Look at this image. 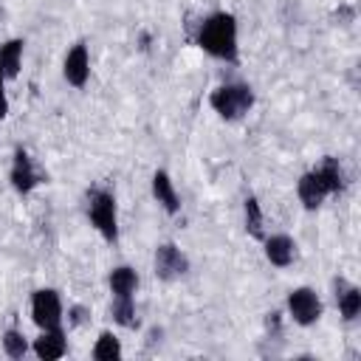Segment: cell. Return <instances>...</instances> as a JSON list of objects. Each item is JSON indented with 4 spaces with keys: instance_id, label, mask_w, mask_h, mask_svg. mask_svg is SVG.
Listing matches in <instances>:
<instances>
[{
    "instance_id": "22",
    "label": "cell",
    "mask_w": 361,
    "mask_h": 361,
    "mask_svg": "<svg viewBox=\"0 0 361 361\" xmlns=\"http://www.w3.org/2000/svg\"><path fill=\"white\" fill-rule=\"evenodd\" d=\"M8 116V99H6V73L0 68V121Z\"/></svg>"
},
{
    "instance_id": "20",
    "label": "cell",
    "mask_w": 361,
    "mask_h": 361,
    "mask_svg": "<svg viewBox=\"0 0 361 361\" xmlns=\"http://www.w3.org/2000/svg\"><path fill=\"white\" fill-rule=\"evenodd\" d=\"M3 350L8 358H23L28 353V338L20 330H6L3 333Z\"/></svg>"
},
{
    "instance_id": "17",
    "label": "cell",
    "mask_w": 361,
    "mask_h": 361,
    "mask_svg": "<svg viewBox=\"0 0 361 361\" xmlns=\"http://www.w3.org/2000/svg\"><path fill=\"white\" fill-rule=\"evenodd\" d=\"M110 316L121 327H138V310L133 296H113L110 302Z\"/></svg>"
},
{
    "instance_id": "16",
    "label": "cell",
    "mask_w": 361,
    "mask_h": 361,
    "mask_svg": "<svg viewBox=\"0 0 361 361\" xmlns=\"http://www.w3.org/2000/svg\"><path fill=\"white\" fill-rule=\"evenodd\" d=\"M313 169L319 172V178H322V180H324V186L330 189V195H336V192H341V189H344V169H341L338 158L327 155V158H322Z\"/></svg>"
},
{
    "instance_id": "13",
    "label": "cell",
    "mask_w": 361,
    "mask_h": 361,
    "mask_svg": "<svg viewBox=\"0 0 361 361\" xmlns=\"http://www.w3.org/2000/svg\"><path fill=\"white\" fill-rule=\"evenodd\" d=\"M336 302H338V313L347 322H355L361 316V288L347 285V282H336Z\"/></svg>"
},
{
    "instance_id": "5",
    "label": "cell",
    "mask_w": 361,
    "mask_h": 361,
    "mask_svg": "<svg viewBox=\"0 0 361 361\" xmlns=\"http://www.w3.org/2000/svg\"><path fill=\"white\" fill-rule=\"evenodd\" d=\"M285 307H288V316H290L299 327H310V324H316V322L322 319V310H324L319 293H316L313 288H307V285L293 288V290L288 293Z\"/></svg>"
},
{
    "instance_id": "18",
    "label": "cell",
    "mask_w": 361,
    "mask_h": 361,
    "mask_svg": "<svg viewBox=\"0 0 361 361\" xmlns=\"http://www.w3.org/2000/svg\"><path fill=\"white\" fill-rule=\"evenodd\" d=\"M243 214H245V231L251 234V237H257V240H262L265 237V214H262V209H259V200L254 197V195H248L245 197V203H243Z\"/></svg>"
},
{
    "instance_id": "14",
    "label": "cell",
    "mask_w": 361,
    "mask_h": 361,
    "mask_svg": "<svg viewBox=\"0 0 361 361\" xmlns=\"http://www.w3.org/2000/svg\"><path fill=\"white\" fill-rule=\"evenodd\" d=\"M107 285H110V293L113 296H133L135 288H138V274L130 265H116L107 274Z\"/></svg>"
},
{
    "instance_id": "4",
    "label": "cell",
    "mask_w": 361,
    "mask_h": 361,
    "mask_svg": "<svg viewBox=\"0 0 361 361\" xmlns=\"http://www.w3.org/2000/svg\"><path fill=\"white\" fill-rule=\"evenodd\" d=\"M62 296L54 288H39L31 293V319L39 330H54L62 327Z\"/></svg>"
},
{
    "instance_id": "12",
    "label": "cell",
    "mask_w": 361,
    "mask_h": 361,
    "mask_svg": "<svg viewBox=\"0 0 361 361\" xmlns=\"http://www.w3.org/2000/svg\"><path fill=\"white\" fill-rule=\"evenodd\" d=\"M265 240V259L276 268H288L296 259V243L288 234H271Z\"/></svg>"
},
{
    "instance_id": "21",
    "label": "cell",
    "mask_w": 361,
    "mask_h": 361,
    "mask_svg": "<svg viewBox=\"0 0 361 361\" xmlns=\"http://www.w3.org/2000/svg\"><path fill=\"white\" fill-rule=\"evenodd\" d=\"M85 322H87V307L73 305V307L68 310V324H71V327H79V324H85Z\"/></svg>"
},
{
    "instance_id": "11",
    "label": "cell",
    "mask_w": 361,
    "mask_h": 361,
    "mask_svg": "<svg viewBox=\"0 0 361 361\" xmlns=\"http://www.w3.org/2000/svg\"><path fill=\"white\" fill-rule=\"evenodd\" d=\"M152 197L161 203V209H164L166 214H178V212H180V195H178V189H175V183H172V178H169V172H164V169H158V172L152 175Z\"/></svg>"
},
{
    "instance_id": "3",
    "label": "cell",
    "mask_w": 361,
    "mask_h": 361,
    "mask_svg": "<svg viewBox=\"0 0 361 361\" xmlns=\"http://www.w3.org/2000/svg\"><path fill=\"white\" fill-rule=\"evenodd\" d=\"M87 220L90 226L102 234L104 243L118 240V209H116V195L107 189H90L87 192Z\"/></svg>"
},
{
    "instance_id": "15",
    "label": "cell",
    "mask_w": 361,
    "mask_h": 361,
    "mask_svg": "<svg viewBox=\"0 0 361 361\" xmlns=\"http://www.w3.org/2000/svg\"><path fill=\"white\" fill-rule=\"evenodd\" d=\"M23 39H6L3 45H0V68H3V73H6V79H14L17 73H20V68H23Z\"/></svg>"
},
{
    "instance_id": "1",
    "label": "cell",
    "mask_w": 361,
    "mask_h": 361,
    "mask_svg": "<svg viewBox=\"0 0 361 361\" xmlns=\"http://www.w3.org/2000/svg\"><path fill=\"white\" fill-rule=\"evenodd\" d=\"M195 42L214 59L237 62V17L231 11H214L197 25Z\"/></svg>"
},
{
    "instance_id": "19",
    "label": "cell",
    "mask_w": 361,
    "mask_h": 361,
    "mask_svg": "<svg viewBox=\"0 0 361 361\" xmlns=\"http://www.w3.org/2000/svg\"><path fill=\"white\" fill-rule=\"evenodd\" d=\"M90 355H93L96 361H116V358H121V341H118L110 330H104V333H99V338H96Z\"/></svg>"
},
{
    "instance_id": "10",
    "label": "cell",
    "mask_w": 361,
    "mask_h": 361,
    "mask_svg": "<svg viewBox=\"0 0 361 361\" xmlns=\"http://www.w3.org/2000/svg\"><path fill=\"white\" fill-rule=\"evenodd\" d=\"M31 350H34V355L42 358V361H56V358H62V355L68 353V338H65L62 327L42 330V333L34 338Z\"/></svg>"
},
{
    "instance_id": "2",
    "label": "cell",
    "mask_w": 361,
    "mask_h": 361,
    "mask_svg": "<svg viewBox=\"0 0 361 361\" xmlns=\"http://www.w3.org/2000/svg\"><path fill=\"white\" fill-rule=\"evenodd\" d=\"M209 104H212V110L220 118L237 121V118H243L254 107V90L245 82H226V85H220V87L212 90Z\"/></svg>"
},
{
    "instance_id": "8",
    "label": "cell",
    "mask_w": 361,
    "mask_h": 361,
    "mask_svg": "<svg viewBox=\"0 0 361 361\" xmlns=\"http://www.w3.org/2000/svg\"><path fill=\"white\" fill-rule=\"evenodd\" d=\"M62 76H65V82L71 87H85L87 85V76H90V54H87V45L85 42H76L65 54Z\"/></svg>"
},
{
    "instance_id": "9",
    "label": "cell",
    "mask_w": 361,
    "mask_h": 361,
    "mask_svg": "<svg viewBox=\"0 0 361 361\" xmlns=\"http://www.w3.org/2000/svg\"><path fill=\"white\" fill-rule=\"evenodd\" d=\"M296 195H299L302 206H305L307 212H313V209H319V206L330 197V189L324 186V180L319 178L316 169H307V172L296 180Z\"/></svg>"
},
{
    "instance_id": "6",
    "label": "cell",
    "mask_w": 361,
    "mask_h": 361,
    "mask_svg": "<svg viewBox=\"0 0 361 361\" xmlns=\"http://www.w3.org/2000/svg\"><path fill=\"white\" fill-rule=\"evenodd\" d=\"M8 180L14 186L17 195H31L39 183H42V172L37 169L34 158L28 155L25 147H17L14 149V158H11V169H8Z\"/></svg>"
},
{
    "instance_id": "7",
    "label": "cell",
    "mask_w": 361,
    "mask_h": 361,
    "mask_svg": "<svg viewBox=\"0 0 361 361\" xmlns=\"http://www.w3.org/2000/svg\"><path fill=\"white\" fill-rule=\"evenodd\" d=\"M152 271L164 282H175L189 271V257L175 243H161L152 257Z\"/></svg>"
}]
</instances>
